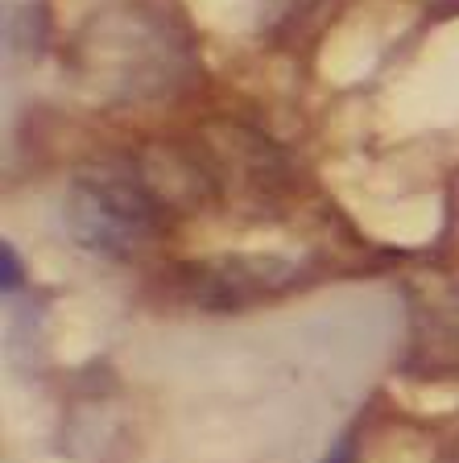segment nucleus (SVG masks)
Returning <instances> with one entry per match:
<instances>
[{"label":"nucleus","instance_id":"1","mask_svg":"<svg viewBox=\"0 0 459 463\" xmlns=\"http://www.w3.org/2000/svg\"><path fill=\"white\" fill-rule=\"evenodd\" d=\"M71 241L96 257H133L153 232L149 199L120 178H79L62 203Z\"/></svg>","mask_w":459,"mask_h":463},{"label":"nucleus","instance_id":"2","mask_svg":"<svg viewBox=\"0 0 459 463\" xmlns=\"http://www.w3.org/2000/svg\"><path fill=\"white\" fill-rule=\"evenodd\" d=\"M0 260H5V269H0V289L5 294H17L25 286V269H21V257L13 244H0Z\"/></svg>","mask_w":459,"mask_h":463},{"label":"nucleus","instance_id":"3","mask_svg":"<svg viewBox=\"0 0 459 463\" xmlns=\"http://www.w3.org/2000/svg\"><path fill=\"white\" fill-rule=\"evenodd\" d=\"M323 463H356V451H352V439H348V434H344V439H339V443H335L331 447V451H327V459Z\"/></svg>","mask_w":459,"mask_h":463}]
</instances>
